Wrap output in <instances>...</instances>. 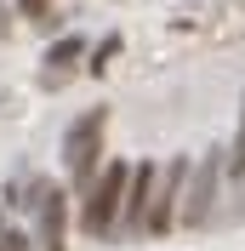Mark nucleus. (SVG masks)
I'll list each match as a JSON object with an SVG mask.
<instances>
[{"label": "nucleus", "mask_w": 245, "mask_h": 251, "mask_svg": "<svg viewBox=\"0 0 245 251\" xmlns=\"http://www.w3.org/2000/svg\"><path fill=\"white\" fill-rule=\"evenodd\" d=\"M148 200H154V172L137 166V172H131V188H125V217H120L125 234H143V228H148Z\"/></svg>", "instance_id": "2"}, {"label": "nucleus", "mask_w": 245, "mask_h": 251, "mask_svg": "<svg viewBox=\"0 0 245 251\" xmlns=\"http://www.w3.org/2000/svg\"><path fill=\"white\" fill-rule=\"evenodd\" d=\"M17 6H23L34 23H46V17H51V0H17Z\"/></svg>", "instance_id": "7"}, {"label": "nucleus", "mask_w": 245, "mask_h": 251, "mask_svg": "<svg viewBox=\"0 0 245 251\" xmlns=\"http://www.w3.org/2000/svg\"><path fill=\"white\" fill-rule=\"evenodd\" d=\"M125 166H108L103 172V183L86 194V205H80V223H86V234H114V205H120V194H125Z\"/></svg>", "instance_id": "1"}, {"label": "nucleus", "mask_w": 245, "mask_h": 251, "mask_svg": "<svg viewBox=\"0 0 245 251\" xmlns=\"http://www.w3.org/2000/svg\"><path fill=\"white\" fill-rule=\"evenodd\" d=\"M234 166H245V126H240V154H234Z\"/></svg>", "instance_id": "8"}, {"label": "nucleus", "mask_w": 245, "mask_h": 251, "mask_svg": "<svg viewBox=\"0 0 245 251\" xmlns=\"http://www.w3.org/2000/svg\"><path fill=\"white\" fill-rule=\"evenodd\" d=\"M40 246L63 251V194L57 188H40Z\"/></svg>", "instance_id": "4"}, {"label": "nucleus", "mask_w": 245, "mask_h": 251, "mask_svg": "<svg viewBox=\"0 0 245 251\" xmlns=\"http://www.w3.org/2000/svg\"><path fill=\"white\" fill-rule=\"evenodd\" d=\"M183 177H188V160H171L166 183H160V194H154V211H148V234H166L171 228V205H177V194H183Z\"/></svg>", "instance_id": "3"}, {"label": "nucleus", "mask_w": 245, "mask_h": 251, "mask_svg": "<svg viewBox=\"0 0 245 251\" xmlns=\"http://www.w3.org/2000/svg\"><path fill=\"white\" fill-rule=\"evenodd\" d=\"M80 51H86V40H63V46H57V51H51V63H74V57H80Z\"/></svg>", "instance_id": "6"}, {"label": "nucleus", "mask_w": 245, "mask_h": 251, "mask_svg": "<svg viewBox=\"0 0 245 251\" xmlns=\"http://www.w3.org/2000/svg\"><path fill=\"white\" fill-rule=\"evenodd\" d=\"M211 200H217V154L205 160V172L194 183V200H188V223H205L211 217Z\"/></svg>", "instance_id": "5"}]
</instances>
